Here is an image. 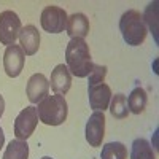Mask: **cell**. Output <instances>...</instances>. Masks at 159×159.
Returning <instances> with one entry per match:
<instances>
[{"instance_id":"52a82bcc","label":"cell","mask_w":159,"mask_h":159,"mask_svg":"<svg viewBox=\"0 0 159 159\" xmlns=\"http://www.w3.org/2000/svg\"><path fill=\"white\" fill-rule=\"evenodd\" d=\"M84 135L86 142L89 143V147H102V142L105 137V115L103 111H94L84 127Z\"/></svg>"},{"instance_id":"7a4b0ae2","label":"cell","mask_w":159,"mask_h":159,"mask_svg":"<svg viewBox=\"0 0 159 159\" xmlns=\"http://www.w3.org/2000/svg\"><path fill=\"white\" fill-rule=\"evenodd\" d=\"M38 119L46 126H61L69 115V103L64 96L54 94L45 97L37 107Z\"/></svg>"},{"instance_id":"6da1fadb","label":"cell","mask_w":159,"mask_h":159,"mask_svg":"<svg viewBox=\"0 0 159 159\" xmlns=\"http://www.w3.org/2000/svg\"><path fill=\"white\" fill-rule=\"evenodd\" d=\"M65 62L70 75L76 78H86L91 73L94 62L91 57L89 45L83 38H72L69 42L65 49Z\"/></svg>"},{"instance_id":"44dd1931","label":"cell","mask_w":159,"mask_h":159,"mask_svg":"<svg viewBox=\"0 0 159 159\" xmlns=\"http://www.w3.org/2000/svg\"><path fill=\"white\" fill-rule=\"evenodd\" d=\"M3 111H5V99H3L2 94H0V118H2Z\"/></svg>"},{"instance_id":"7402d4cb","label":"cell","mask_w":159,"mask_h":159,"mask_svg":"<svg viewBox=\"0 0 159 159\" xmlns=\"http://www.w3.org/2000/svg\"><path fill=\"white\" fill-rule=\"evenodd\" d=\"M3 143H5V134H3V129L0 127V150L3 148Z\"/></svg>"},{"instance_id":"8992f818","label":"cell","mask_w":159,"mask_h":159,"mask_svg":"<svg viewBox=\"0 0 159 159\" xmlns=\"http://www.w3.org/2000/svg\"><path fill=\"white\" fill-rule=\"evenodd\" d=\"M38 124V115H37V107H25L21 110V113L15 119V137L18 140H25L35 132V127Z\"/></svg>"},{"instance_id":"5b68a950","label":"cell","mask_w":159,"mask_h":159,"mask_svg":"<svg viewBox=\"0 0 159 159\" xmlns=\"http://www.w3.org/2000/svg\"><path fill=\"white\" fill-rule=\"evenodd\" d=\"M21 29V19L15 11L5 10L0 13V43L2 45L7 48L15 45V42L19 38Z\"/></svg>"},{"instance_id":"277c9868","label":"cell","mask_w":159,"mask_h":159,"mask_svg":"<svg viewBox=\"0 0 159 159\" xmlns=\"http://www.w3.org/2000/svg\"><path fill=\"white\" fill-rule=\"evenodd\" d=\"M67 19L69 15L65 13L64 8L56 5H48L43 8L40 15V24L45 32L48 34H61L67 27Z\"/></svg>"},{"instance_id":"e0dca14e","label":"cell","mask_w":159,"mask_h":159,"mask_svg":"<svg viewBox=\"0 0 159 159\" xmlns=\"http://www.w3.org/2000/svg\"><path fill=\"white\" fill-rule=\"evenodd\" d=\"M100 159H127V147L121 142H108L102 147Z\"/></svg>"},{"instance_id":"603a6c76","label":"cell","mask_w":159,"mask_h":159,"mask_svg":"<svg viewBox=\"0 0 159 159\" xmlns=\"http://www.w3.org/2000/svg\"><path fill=\"white\" fill-rule=\"evenodd\" d=\"M42 159H52V157H51V156H43Z\"/></svg>"},{"instance_id":"ac0fdd59","label":"cell","mask_w":159,"mask_h":159,"mask_svg":"<svg viewBox=\"0 0 159 159\" xmlns=\"http://www.w3.org/2000/svg\"><path fill=\"white\" fill-rule=\"evenodd\" d=\"M111 116L115 119H124L127 118L129 115V107H127V97L124 94H115L111 96V100H110V107H108Z\"/></svg>"},{"instance_id":"7c38bea8","label":"cell","mask_w":159,"mask_h":159,"mask_svg":"<svg viewBox=\"0 0 159 159\" xmlns=\"http://www.w3.org/2000/svg\"><path fill=\"white\" fill-rule=\"evenodd\" d=\"M40 32L35 25L27 24L19 32V45L25 56H34L40 48Z\"/></svg>"},{"instance_id":"3957f363","label":"cell","mask_w":159,"mask_h":159,"mask_svg":"<svg viewBox=\"0 0 159 159\" xmlns=\"http://www.w3.org/2000/svg\"><path fill=\"white\" fill-rule=\"evenodd\" d=\"M119 30H121L123 40L129 46H140L148 34L142 13L137 10H127L123 13L119 19Z\"/></svg>"},{"instance_id":"2e32d148","label":"cell","mask_w":159,"mask_h":159,"mask_svg":"<svg viewBox=\"0 0 159 159\" xmlns=\"http://www.w3.org/2000/svg\"><path fill=\"white\" fill-rule=\"evenodd\" d=\"M130 159H156V153L147 139H135L132 142Z\"/></svg>"},{"instance_id":"9c48e42d","label":"cell","mask_w":159,"mask_h":159,"mask_svg":"<svg viewBox=\"0 0 159 159\" xmlns=\"http://www.w3.org/2000/svg\"><path fill=\"white\" fill-rule=\"evenodd\" d=\"M25 94L30 103H40L49 94V80L43 73H34L25 86Z\"/></svg>"},{"instance_id":"d6986e66","label":"cell","mask_w":159,"mask_h":159,"mask_svg":"<svg viewBox=\"0 0 159 159\" xmlns=\"http://www.w3.org/2000/svg\"><path fill=\"white\" fill-rule=\"evenodd\" d=\"M142 16H143V22L147 25V29L151 30V34L154 35V40L157 42V2L150 3Z\"/></svg>"},{"instance_id":"ffe728a7","label":"cell","mask_w":159,"mask_h":159,"mask_svg":"<svg viewBox=\"0 0 159 159\" xmlns=\"http://www.w3.org/2000/svg\"><path fill=\"white\" fill-rule=\"evenodd\" d=\"M107 65H96L92 67L91 73L88 75V88L89 86H96L100 83H105V76H107Z\"/></svg>"},{"instance_id":"9a60e30c","label":"cell","mask_w":159,"mask_h":159,"mask_svg":"<svg viewBox=\"0 0 159 159\" xmlns=\"http://www.w3.org/2000/svg\"><path fill=\"white\" fill-rule=\"evenodd\" d=\"M2 159H29V145L25 140H11L3 153Z\"/></svg>"},{"instance_id":"30bf717a","label":"cell","mask_w":159,"mask_h":159,"mask_svg":"<svg viewBox=\"0 0 159 159\" xmlns=\"http://www.w3.org/2000/svg\"><path fill=\"white\" fill-rule=\"evenodd\" d=\"M111 89L108 84L100 83L96 86L88 88V97H89V105L94 111H105L110 107L111 100Z\"/></svg>"},{"instance_id":"4fadbf2b","label":"cell","mask_w":159,"mask_h":159,"mask_svg":"<svg viewBox=\"0 0 159 159\" xmlns=\"http://www.w3.org/2000/svg\"><path fill=\"white\" fill-rule=\"evenodd\" d=\"M65 30H67L70 40L72 38H83L84 40V37L89 34V19L83 13H73L67 19V27H65Z\"/></svg>"},{"instance_id":"5bb4252c","label":"cell","mask_w":159,"mask_h":159,"mask_svg":"<svg viewBox=\"0 0 159 159\" xmlns=\"http://www.w3.org/2000/svg\"><path fill=\"white\" fill-rule=\"evenodd\" d=\"M148 102V96L147 91H145L142 86H137L130 91V94L127 97V107H129V113L134 115H140L145 111V107H147Z\"/></svg>"},{"instance_id":"ba28073f","label":"cell","mask_w":159,"mask_h":159,"mask_svg":"<svg viewBox=\"0 0 159 159\" xmlns=\"http://www.w3.org/2000/svg\"><path fill=\"white\" fill-rule=\"evenodd\" d=\"M25 62V54L19 45H11L5 49L3 54V69L10 78H16L21 75Z\"/></svg>"},{"instance_id":"8fae6325","label":"cell","mask_w":159,"mask_h":159,"mask_svg":"<svg viewBox=\"0 0 159 159\" xmlns=\"http://www.w3.org/2000/svg\"><path fill=\"white\" fill-rule=\"evenodd\" d=\"M51 89L54 91V94L65 96L70 91L72 86V75L67 69V65L59 64L54 67V70L51 72V80H49Z\"/></svg>"}]
</instances>
